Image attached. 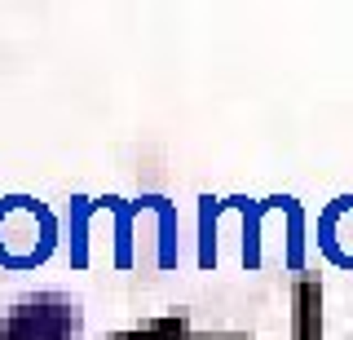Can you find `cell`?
I'll list each match as a JSON object with an SVG mask.
<instances>
[{"instance_id": "cell-1", "label": "cell", "mask_w": 353, "mask_h": 340, "mask_svg": "<svg viewBox=\"0 0 353 340\" xmlns=\"http://www.w3.org/2000/svg\"><path fill=\"white\" fill-rule=\"evenodd\" d=\"M62 243V221L36 194H0V270L36 274Z\"/></svg>"}, {"instance_id": "cell-2", "label": "cell", "mask_w": 353, "mask_h": 340, "mask_svg": "<svg viewBox=\"0 0 353 340\" xmlns=\"http://www.w3.org/2000/svg\"><path fill=\"white\" fill-rule=\"evenodd\" d=\"M318 252L327 257V266L353 274V190L336 194L318 212Z\"/></svg>"}, {"instance_id": "cell-3", "label": "cell", "mask_w": 353, "mask_h": 340, "mask_svg": "<svg viewBox=\"0 0 353 340\" xmlns=\"http://www.w3.org/2000/svg\"><path fill=\"white\" fill-rule=\"evenodd\" d=\"M137 208L141 217H154V230H159V239H154V266L163 274H172L181 266V212H176V203L168 194H137Z\"/></svg>"}, {"instance_id": "cell-4", "label": "cell", "mask_w": 353, "mask_h": 340, "mask_svg": "<svg viewBox=\"0 0 353 340\" xmlns=\"http://www.w3.org/2000/svg\"><path fill=\"white\" fill-rule=\"evenodd\" d=\"M225 208L243 217V270L256 274L265 266V217L274 212V199H248V194H234V199H225Z\"/></svg>"}, {"instance_id": "cell-5", "label": "cell", "mask_w": 353, "mask_h": 340, "mask_svg": "<svg viewBox=\"0 0 353 340\" xmlns=\"http://www.w3.org/2000/svg\"><path fill=\"white\" fill-rule=\"evenodd\" d=\"M97 208H102V217H110V230H115V252H110V266L115 270H132V226H137V217H141V208L137 199H119V194H102L97 199Z\"/></svg>"}, {"instance_id": "cell-6", "label": "cell", "mask_w": 353, "mask_h": 340, "mask_svg": "<svg viewBox=\"0 0 353 340\" xmlns=\"http://www.w3.org/2000/svg\"><path fill=\"white\" fill-rule=\"evenodd\" d=\"M102 212L97 199H88V194H71V208H66V261H71V270H88V261H93V252H88V226H93V217Z\"/></svg>"}, {"instance_id": "cell-7", "label": "cell", "mask_w": 353, "mask_h": 340, "mask_svg": "<svg viewBox=\"0 0 353 340\" xmlns=\"http://www.w3.org/2000/svg\"><path fill=\"white\" fill-rule=\"evenodd\" d=\"M279 217L287 221V239H283V266L292 274L305 270V203L296 194H279Z\"/></svg>"}, {"instance_id": "cell-8", "label": "cell", "mask_w": 353, "mask_h": 340, "mask_svg": "<svg viewBox=\"0 0 353 340\" xmlns=\"http://www.w3.org/2000/svg\"><path fill=\"white\" fill-rule=\"evenodd\" d=\"M221 212H225V199L216 194H203L199 199V270L212 274L216 270V226H221Z\"/></svg>"}]
</instances>
